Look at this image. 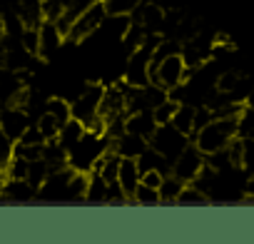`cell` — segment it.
<instances>
[{
	"mask_svg": "<svg viewBox=\"0 0 254 244\" xmlns=\"http://www.w3.org/2000/svg\"><path fill=\"white\" fill-rule=\"evenodd\" d=\"M237 120L239 117H214L212 122H207L202 130H197L192 135L194 137V145L204 155H212V152H219V150L229 147V142L239 135Z\"/></svg>",
	"mask_w": 254,
	"mask_h": 244,
	"instance_id": "6da1fadb",
	"label": "cell"
},
{
	"mask_svg": "<svg viewBox=\"0 0 254 244\" xmlns=\"http://www.w3.org/2000/svg\"><path fill=\"white\" fill-rule=\"evenodd\" d=\"M110 150V137L107 135H97L92 130H87L82 135V140L67 152V165L75 172H92L95 165L100 162V157Z\"/></svg>",
	"mask_w": 254,
	"mask_h": 244,
	"instance_id": "7a4b0ae2",
	"label": "cell"
},
{
	"mask_svg": "<svg viewBox=\"0 0 254 244\" xmlns=\"http://www.w3.org/2000/svg\"><path fill=\"white\" fill-rule=\"evenodd\" d=\"M190 70L192 67L187 65V60H185V55L180 50V53H170V55H165L160 60H152V65H150V80L157 82V85H162L165 90H175L182 82H187Z\"/></svg>",
	"mask_w": 254,
	"mask_h": 244,
	"instance_id": "3957f363",
	"label": "cell"
},
{
	"mask_svg": "<svg viewBox=\"0 0 254 244\" xmlns=\"http://www.w3.org/2000/svg\"><path fill=\"white\" fill-rule=\"evenodd\" d=\"M105 20H107V8H105V3H102V0H92V3L75 18V23H72V28H70V33H67V40H70V43H82V40H87L90 35H95V33L105 25Z\"/></svg>",
	"mask_w": 254,
	"mask_h": 244,
	"instance_id": "277c9868",
	"label": "cell"
},
{
	"mask_svg": "<svg viewBox=\"0 0 254 244\" xmlns=\"http://www.w3.org/2000/svg\"><path fill=\"white\" fill-rule=\"evenodd\" d=\"M150 145L160 152V155H165L167 160H170V165L187 150V145H190V135H185V132H180L172 122H167V125H157V130H155V135L150 137Z\"/></svg>",
	"mask_w": 254,
	"mask_h": 244,
	"instance_id": "5b68a950",
	"label": "cell"
},
{
	"mask_svg": "<svg viewBox=\"0 0 254 244\" xmlns=\"http://www.w3.org/2000/svg\"><path fill=\"white\" fill-rule=\"evenodd\" d=\"M102 95H105V87L102 85H85L82 92L72 100V117L80 120L82 125H92V122L100 117V105H102Z\"/></svg>",
	"mask_w": 254,
	"mask_h": 244,
	"instance_id": "8992f818",
	"label": "cell"
},
{
	"mask_svg": "<svg viewBox=\"0 0 254 244\" xmlns=\"http://www.w3.org/2000/svg\"><path fill=\"white\" fill-rule=\"evenodd\" d=\"M207 167V155L197 145H187V150L172 162V175L182 182H194Z\"/></svg>",
	"mask_w": 254,
	"mask_h": 244,
	"instance_id": "52a82bcc",
	"label": "cell"
},
{
	"mask_svg": "<svg viewBox=\"0 0 254 244\" xmlns=\"http://www.w3.org/2000/svg\"><path fill=\"white\" fill-rule=\"evenodd\" d=\"M30 127L28 110L20 105H0V132H5L10 140H20Z\"/></svg>",
	"mask_w": 254,
	"mask_h": 244,
	"instance_id": "ba28073f",
	"label": "cell"
},
{
	"mask_svg": "<svg viewBox=\"0 0 254 244\" xmlns=\"http://www.w3.org/2000/svg\"><path fill=\"white\" fill-rule=\"evenodd\" d=\"M110 147H112L120 157H132V160H137V157L150 147V140L142 137V135H135V132H127V130H125L120 137L110 140Z\"/></svg>",
	"mask_w": 254,
	"mask_h": 244,
	"instance_id": "9c48e42d",
	"label": "cell"
},
{
	"mask_svg": "<svg viewBox=\"0 0 254 244\" xmlns=\"http://www.w3.org/2000/svg\"><path fill=\"white\" fill-rule=\"evenodd\" d=\"M117 182H120V187L125 189V194L130 197V202H132V197H135V192H137V187L142 182V170H140L137 160H132V157H122L120 160Z\"/></svg>",
	"mask_w": 254,
	"mask_h": 244,
	"instance_id": "30bf717a",
	"label": "cell"
},
{
	"mask_svg": "<svg viewBox=\"0 0 254 244\" xmlns=\"http://www.w3.org/2000/svg\"><path fill=\"white\" fill-rule=\"evenodd\" d=\"M63 40H65V35L60 33L58 23L55 20H43L40 23V50H38V58L40 60H50L60 50Z\"/></svg>",
	"mask_w": 254,
	"mask_h": 244,
	"instance_id": "8fae6325",
	"label": "cell"
},
{
	"mask_svg": "<svg viewBox=\"0 0 254 244\" xmlns=\"http://www.w3.org/2000/svg\"><path fill=\"white\" fill-rule=\"evenodd\" d=\"M38 199V187H33L28 180H13L8 177V182L3 184L0 192V202H33Z\"/></svg>",
	"mask_w": 254,
	"mask_h": 244,
	"instance_id": "7c38bea8",
	"label": "cell"
},
{
	"mask_svg": "<svg viewBox=\"0 0 254 244\" xmlns=\"http://www.w3.org/2000/svg\"><path fill=\"white\" fill-rule=\"evenodd\" d=\"M125 130L127 132H135V135H142V137H152L155 130H157V120H155V112L152 110H140V112H130L125 120Z\"/></svg>",
	"mask_w": 254,
	"mask_h": 244,
	"instance_id": "4fadbf2b",
	"label": "cell"
},
{
	"mask_svg": "<svg viewBox=\"0 0 254 244\" xmlns=\"http://www.w3.org/2000/svg\"><path fill=\"white\" fill-rule=\"evenodd\" d=\"M87 132V127L82 125V122L80 120H75V117H70L67 122H65V125H63V130H60V135H58V142L70 152L80 140H82V135Z\"/></svg>",
	"mask_w": 254,
	"mask_h": 244,
	"instance_id": "5bb4252c",
	"label": "cell"
},
{
	"mask_svg": "<svg viewBox=\"0 0 254 244\" xmlns=\"http://www.w3.org/2000/svg\"><path fill=\"white\" fill-rule=\"evenodd\" d=\"M194 112H197V105H190V102H180L175 117H172V125L185 132V135H194Z\"/></svg>",
	"mask_w": 254,
	"mask_h": 244,
	"instance_id": "9a60e30c",
	"label": "cell"
},
{
	"mask_svg": "<svg viewBox=\"0 0 254 244\" xmlns=\"http://www.w3.org/2000/svg\"><path fill=\"white\" fill-rule=\"evenodd\" d=\"M107 187H110V182H107L100 172H90L85 202H107Z\"/></svg>",
	"mask_w": 254,
	"mask_h": 244,
	"instance_id": "2e32d148",
	"label": "cell"
},
{
	"mask_svg": "<svg viewBox=\"0 0 254 244\" xmlns=\"http://www.w3.org/2000/svg\"><path fill=\"white\" fill-rule=\"evenodd\" d=\"M38 130L43 132L45 142H50V140H58V135H60V130H63V122L45 110V112L40 115V120H38Z\"/></svg>",
	"mask_w": 254,
	"mask_h": 244,
	"instance_id": "e0dca14e",
	"label": "cell"
},
{
	"mask_svg": "<svg viewBox=\"0 0 254 244\" xmlns=\"http://www.w3.org/2000/svg\"><path fill=\"white\" fill-rule=\"evenodd\" d=\"M185 184H187V182H182V180L175 177L172 172L165 175V180H162V184H160L162 202H175V204H177V197H180V192L185 189Z\"/></svg>",
	"mask_w": 254,
	"mask_h": 244,
	"instance_id": "ac0fdd59",
	"label": "cell"
},
{
	"mask_svg": "<svg viewBox=\"0 0 254 244\" xmlns=\"http://www.w3.org/2000/svg\"><path fill=\"white\" fill-rule=\"evenodd\" d=\"M207 202H209V194L194 182H187L177 197V204H207Z\"/></svg>",
	"mask_w": 254,
	"mask_h": 244,
	"instance_id": "d6986e66",
	"label": "cell"
},
{
	"mask_svg": "<svg viewBox=\"0 0 254 244\" xmlns=\"http://www.w3.org/2000/svg\"><path fill=\"white\" fill-rule=\"evenodd\" d=\"M48 175H50V165L40 157V160H30V167H28V182L33 184V187H43L45 184V180H48Z\"/></svg>",
	"mask_w": 254,
	"mask_h": 244,
	"instance_id": "ffe728a7",
	"label": "cell"
},
{
	"mask_svg": "<svg viewBox=\"0 0 254 244\" xmlns=\"http://www.w3.org/2000/svg\"><path fill=\"white\" fill-rule=\"evenodd\" d=\"M107 15H132L135 10H140L142 0H102Z\"/></svg>",
	"mask_w": 254,
	"mask_h": 244,
	"instance_id": "44dd1931",
	"label": "cell"
},
{
	"mask_svg": "<svg viewBox=\"0 0 254 244\" xmlns=\"http://www.w3.org/2000/svg\"><path fill=\"white\" fill-rule=\"evenodd\" d=\"M132 202H135V204H162V194H160L157 187H150V184L140 182V187H137Z\"/></svg>",
	"mask_w": 254,
	"mask_h": 244,
	"instance_id": "7402d4cb",
	"label": "cell"
},
{
	"mask_svg": "<svg viewBox=\"0 0 254 244\" xmlns=\"http://www.w3.org/2000/svg\"><path fill=\"white\" fill-rule=\"evenodd\" d=\"M45 110H48L50 115H55V117L63 122V125L72 117V105H67L63 97H50V100H48V105H45Z\"/></svg>",
	"mask_w": 254,
	"mask_h": 244,
	"instance_id": "603a6c76",
	"label": "cell"
},
{
	"mask_svg": "<svg viewBox=\"0 0 254 244\" xmlns=\"http://www.w3.org/2000/svg\"><path fill=\"white\" fill-rule=\"evenodd\" d=\"M177 107H180V102H175L172 97H167L162 105H157V107L152 110V112H155V120H157V125H167V122H172Z\"/></svg>",
	"mask_w": 254,
	"mask_h": 244,
	"instance_id": "cb8c5ba5",
	"label": "cell"
},
{
	"mask_svg": "<svg viewBox=\"0 0 254 244\" xmlns=\"http://www.w3.org/2000/svg\"><path fill=\"white\" fill-rule=\"evenodd\" d=\"M242 140H244V150H242L239 170L249 177V175H254V137H242Z\"/></svg>",
	"mask_w": 254,
	"mask_h": 244,
	"instance_id": "d4e9b609",
	"label": "cell"
},
{
	"mask_svg": "<svg viewBox=\"0 0 254 244\" xmlns=\"http://www.w3.org/2000/svg\"><path fill=\"white\" fill-rule=\"evenodd\" d=\"M28 167H30V160L15 155V157L10 160V165H8V177H13V180H25V177H28Z\"/></svg>",
	"mask_w": 254,
	"mask_h": 244,
	"instance_id": "484cf974",
	"label": "cell"
},
{
	"mask_svg": "<svg viewBox=\"0 0 254 244\" xmlns=\"http://www.w3.org/2000/svg\"><path fill=\"white\" fill-rule=\"evenodd\" d=\"M162 180H165V172H160V170H147V172H142V182L150 184V187H157V189H160Z\"/></svg>",
	"mask_w": 254,
	"mask_h": 244,
	"instance_id": "4316f807",
	"label": "cell"
},
{
	"mask_svg": "<svg viewBox=\"0 0 254 244\" xmlns=\"http://www.w3.org/2000/svg\"><path fill=\"white\" fill-rule=\"evenodd\" d=\"M244 194H254V175L247 177V182H244Z\"/></svg>",
	"mask_w": 254,
	"mask_h": 244,
	"instance_id": "83f0119b",
	"label": "cell"
}]
</instances>
